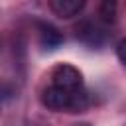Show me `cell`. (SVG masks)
Wrapping results in <instances>:
<instances>
[{
	"instance_id": "obj_7",
	"label": "cell",
	"mask_w": 126,
	"mask_h": 126,
	"mask_svg": "<svg viewBox=\"0 0 126 126\" xmlns=\"http://www.w3.org/2000/svg\"><path fill=\"white\" fill-rule=\"evenodd\" d=\"M116 55H118V59L126 65V39H122V41L116 45Z\"/></svg>"
},
{
	"instance_id": "obj_6",
	"label": "cell",
	"mask_w": 126,
	"mask_h": 126,
	"mask_svg": "<svg viewBox=\"0 0 126 126\" xmlns=\"http://www.w3.org/2000/svg\"><path fill=\"white\" fill-rule=\"evenodd\" d=\"M114 4L112 2H104L102 6H100V18L104 20V22H112L114 20Z\"/></svg>"
},
{
	"instance_id": "obj_5",
	"label": "cell",
	"mask_w": 126,
	"mask_h": 126,
	"mask_svg": "<svg viewBox=\"0 0 126 126\" xmlns=\"http://www.w3.org/2000/svg\"><path fill=\"white\" fill-rule=\"evenodd\" d=\"M77 37L83 39V41H87V43H91V45H98L102 41L100 32L93 24H81V26H77Z\"/></svg>"
},
{
	"instance_id": "obj_3",
	"label": "cell",
	"mask_w": 126,
	"mask_h": 126,
	"mask_svg": "<svg viewBox=\"0 0 126 126\" xmlns=\"http://www.w3.org/2000/svg\"><path fill=\"white\" fill-rule=\"evenodd\" d=\"M49 8L59 18H73L85 8V0H51Z\"/></svg>"
},
{
	"instance_id": "obj_2",
	"label": "cell",
	"mask_w": 126,
	"mask_h": 126,
	"mask_svg": "<svg viewBox=\"0 0 126 126\" xmlns=\"http://www.w3.org/2000/svg\"><path fill=\"white\" fill-rule=\"evenodd\" d=\"M79 91H81V89H79ZM75 93H77V91L69 93V91H65V89H59V87L51 85V87H47V89L43 91L41 102H43L49 110H71Z\"/></svg>"
},
{
	"instance_id": "obj_1",
	"label": "cell",
	"mask_w": 126,
	"mask_h": 126,
	"mask_svg": "<svg viewBox=\"0 0 126 126\" xmlns=\"http://www.w3.org/2000/svg\"><path fill=\"white\" fill-rule=\"evenodd\" d=\"M51 79H53V85L55 87L65 89L69 93L83 89V75L73 65H65V63L63 65H57L53 69V73H51Z\"/></svg>"
},
{
	"instance_id": "obj_4",
	"label": "cell",
	"mask_w": 126,
	"mask_h": 126,
	"mask_svg": "<svg viewBox=\"0 0 126 126\" xmlns=\"http://www.w3.org/2000/svg\"><path fill=\"white\" fill-rule=\"evenodd\" d=\"M37 30H39V43H41V47H45V49H55V47H59V45L63 43L61 32H59L57 28H53L51 24H39Z\"/></svg>"
}]
</instances>
